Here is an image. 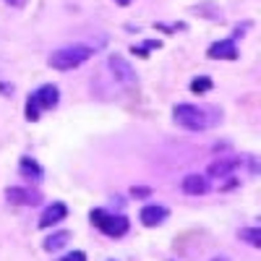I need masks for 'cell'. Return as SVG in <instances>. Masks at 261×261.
Masks as SVG:
<instances>
[{"mask_svg":"<svg viewBox=\"0 0 261 261\" xmlns=\"http://www.w3.org/2000/svg\"><path fill=\"white\" fill-rule=\"evenodd\" d=\"M175 123L188 128V130H206L214 123H220V115H217L214 107H199V105H191V102H180L175 105Z\"/></svg>","mask_w":261,"mask_h":261,"instance_id":"obj_1","label":"cell"},{"mask_svg":"<svg viewBox=\"0 0 261 261\" xmlns=\"http://www.w3.org/2000/svg\"><path fill=\"white\" fill-rule=\"evenodd\" d=\"M94 53H92V47H86V45H73V47H63V50H55L53 55H50V65L53 68H58V71H73V68H79L81 63H86Z\"/></svg>","mask_w":261,"mask_h":261,"instance_id":"obj_2","label":"cell"},{"mask_svg":"<svg viewBox=\"0 0 261 261\" xmlns=\"http://www.w3.org/2000/svg\"><path fill=\"white\" fill-rule=\"evenodd\" d=\"M60 102V92L58 86L53 84H45L27 99V120H39V113L42 110H53V107Z\"/></svg>","mask_w":261,"mask_h":261,"instance_id":"obj_3","label":"cell"},{"mask_svg":"<svg viewBox=\"0 0 261 261\" xmlns=\"http://www.w3.org/2000/svg\"><path fill=\"white\" fill-rule=\"evenodd\" d=\"M92 225L99 227L105 235L110 238H123L128 232V220L123 214H110L105 209H92Z\"/></svg>","mask_w":261,"mask_h":261,"instance_id":"obj_4","label":"cell"},{"mask_svg":"<svg viewBox=\"0 0 261 261\" xmlns=\"http://www.w3.org/2000/svg\"><path fill=\"white\" fill-rule=\"evenodd\" d=\"M107 68L113 71L115 81H120L123 86H134L136 84V71L130 68V63L123 55H110L107 58Z\"/></svg>","mask_w":261,"mask_h":261,"instance_id":"obj_5","label":"cell"},{"mask_svg":"<svg viewBox=\"0 0 261 261\" xmlns=\"http://www.w3.org/2000/svg\"><path fill=\"white\" fill-rule=\"evenodd\" d=\"M6 199L11 204H21V206H37L42 201V193L32 191V188H21V186H11L6 188Z\"/></svg>","mask_w":261,"mask_h":261,"instance_id":"obj_6","label":"cell"},{"mask_svg":"<svg viewBox=\"0 0 261 261\" xmlns=\"http://www.w3.org/2000/svg\"><path fill=\"white\" fill-rule=\"evenodd\" d=\"M65 217H68V206H65L63 201H53L45 212H42V217H39V227H42V230H47V227L63 222Z\"/></svg>","mask_w":261,"mask_h":261,"instance_id":"obj_7","label":"cell"},{"mask_svg":"<svg viewBox=\"0 0 261 261\" xmlns=\"http://www.w3.org/2000/svg\"><path fill=\"white\" fill-rule=\"evenodd\" d=\"M167 214L170 212L165 206H160V204H146L141 209V214H139V220H141L144 227H157V225H162L167 220Z\"/></svg>","mask_w":261,"mask_h":261,"instance_id":"obj_8","label":"cell"},{"mask_svg":"<svg viewBox=\"0 0 261 261\" xmlns=\"http://www.w3.org/2000/svg\"><path fill=\"white\" fill-rule=\"evenodd\" d=\"M238 165H241V160L238 157H220V160H214L209 165V178H230L232 172L238 170Z\"/></svg>","mask_w":261,"mask_h":261,"instance_id":"obj_9","label":"cell"},{"mask_svg":"<svg viewBox=\"0 0 261 261\" xmlns=\"http://www.w3.org/2000/svg\"><path fill=\"white\" fill-rule=\"evenodd\" d=\"M206 55L212 60H235L238 58V45H235V39H220L209 47Z\"/></svg>","mask_w":261,"mask_h":261,"instance_id":"obj_10","label":"cell"},{"mask_svg":"<svg viewBox=\"0 0 261 261\" xmlns=\"http://www.w3.org/2000/svg\"><path fill=\"white\" fill-rule=\"evenodd\" d=\"M180 188H183V193H188V196H204V193L209 191V178L191 172V175H186V178L180 180Z\"/></svg>","mask_w":261,"mask_h":261,"instance_id":"obj_11","label":"cell"},{"mask_svg":"<svg viewBox=\"0 0 261 261\" xmlns=\"http://www.w3.org/2000/svg\"><path fill=\"white\" fill-rule=\"evenodd\" d=\"M18 172H21L27 180H32V183H39L42 178H45V170H42V165H39L37 160H32V157H21Z\"/></svg>","mask_w":261,"mask_h":261,"instance_id":"obj_12","label":"cell"},{"mask_svg":"<svg viewBox=\"0 0 261 261\" xmlns=\"http://www.w3.org/2000/svg\"><path fill=\"white\" fill-rule=\"evenodd\" d=\"M68 241H71V232H68V230H58V232H53L50 238H45L42 248H45L47 253H55V251H60V248L68 246Z\"/></svg>","mask_w":261,"mask_h":261,"instance_id":"obj_13","label":"cell"},{"mask_svg":"<svg viewBox=\"0 0 261 261\" xmlns=\"http://www.w3.org/2000/svg\"><path fill=\"white\" fill-rule=\"evenodd\" d=\"M241 241H246L248 246L258 248L261 246V227H243L241 230Z\"/></svg>","mask_w":261,"mask_h":261,"instance_id":"obj_14","label":"cell"},{"mask_svg":"<svg viewBox=\"0 0 261 261\" xmlns=\"http://www.w3.org/2000/svg\"><path fill=\"white\" fill-rule=\"evenodd\" d=\"M212 79L209 76H199V79H193L191 81V92L193 94H206V92H212Z\"/></svg>","mask_w":261,"mask_h":261,"instance_id":"obj_15","label":"cell"},{"mask_svg":"<svg viewBox=\"0 0 261 261\" xmlns=\"http://www.w3.org/2000/svg\"><path fill=\"white\" fill-rule=\"evenodd\" d=\"M60 261H86V253L84 251H71V253H65Z\"/></svg>","mask_w":261,"mask_h":261,"instance_id":"obj_16","label":"cell"},{"mask_svg":"<svg viewBox=\"0 0 261 261\" xmlns=\"http://www.w3.org/2000/svg\"><path fill=\"white\" fill-rule=\"evenodd\" d=\"M8 6H13V8H24L27 6V0H6Z\"/></svg>","mask_w":261,"mask_h":261,"instance_id":"obj_17","label":"cell"},{"mask_svg":"<svg viewBox=\"0 0 261 261\" xmlns=\"http://www.w3.org/2000/svg\"><path fill=\"white\" fill-rule=\"evenodd\" d=\"M130 193H134V196H149L151 191H149V188H134V191H130Z\"/></svg>","mask_w":261,"mask_h":261,"instance_id":"obj_18","label":"cell"},{"mask_svg":"<svg viewBox=\"0 0 261 261\" xmlns=\"http://www.w3.org/2000/svg\"><path fill=\"white\" fill-rule=\"evenodd\" d=\"M212 261H230V258H227V256H214Z\"/></svg>","mask_w":261,"mask_h":261,"instance_id":"obj_19","label":"cell"},{"mask_svg":"<svg viewBox=\"0 0 261 261\" xmlns=\"http://www.w3.org/2000/svg\"><path fill=\"white\" fill-rule=\"evenodd\" d=\"M115 3H120V6H128V3H134V0H115Z\"/></svg>","mask_w":261,"mask_h":261,"instance_id":"obj_20","label":"cell"}]
</instances>
